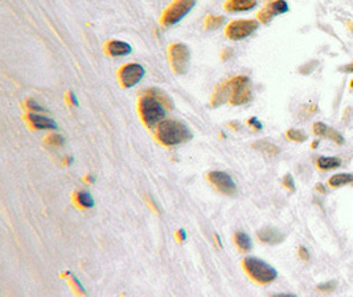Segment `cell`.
<instances>
[{
	"mask_svg": "<svg viewBox=\"0 0 353 297\" xmlns=\"http://www.w3.org/2000/svg\"><path fill=\"white\" fill-rule=\"evenodd\" d=\"M243 267L250 277L259 284H269L277 279V271L269 263L258 258H246L243 260Z\"/></svg>",
	"mask_w": 353,
	"mask_h": 297,
	"instance_id": "7a4b0ae2",
	"label": "cell"
},
{
	"mask_svg": "<svg viewBox=\"0 0 353 297\" xmlns=\"http://www.w3.org/2000/svg\"><path fill=\"white\" fill-rule=\"evenodd\" d=\"M27 106H28V109H31V110L44 111L43 107L40 106L39 103L36 102V101H33V99H28V101H27Z\"/></svg>",
	"mask_w": 353,
	"mask_h": 297,
	"instance_id": "83f0119b",
	"label": "cell"
},
{
	"mask_svg": "<svg viewBox=\"0 0 353 297\" xmlns=\"http://www.w3.org/2000/svg\"><path fill=\"white\" fill-rule=\"evenodd\" d=\"M259 23L254 19H247V20H234L228 25L226 28V36L230 40L238 41V40L246 39L251 33H254L258 29Z\"/></svg>",
	"mask_w": 353,
	"mask_h": 297,
	"instance_id": "8992f818",
	"label": "cell"
},
{
	"mask_svg": "<svg viewBox=\"0 0 353 297\" xmlns=\"http://www.w3.org/2000/svg\"><path fill=\"white\" fill-rule=\"evenodd\" d=\"M131 46L125 41H119V40H113L107 44V52L110 56H126V54L131 53Z\"/></svg>",
	"mask_w": 353,
	"mask_h": 297,
	"instance_id": "5bb4252c",
	"label": "cell"
},
{
	"mask_svg": "<svg viewBox=\"0 0 353 297\" xmlns=\"http://www.w3.org/2000/svg\"><path fill=\"white\" fill-rule=\"evenodd\" d=\"M208 180L213 185L218 191H221L226 195H235L237 194V185L233 181V178L225 172H209L208 173Z\"/></svg>",
	"mask_w": 353,
	"mask_h": 297,
	"instance_id": "ba28073f",
	"label": "cell"
},
{
	"mask_svg": "<svg viewBox=\"0 0 353 297\" xmlns=\"http://www.w3.org/2000/svg\"><path fill=\"white\" fill-rule=\"evenodd\" d=\"M342 70L346 71V73H353V62L349 65H346V66L342 67Z\"/></svg>",
	"mask_w": 353,
	"mask_h": 297,
	"instance_id": "1f68e13d",
	"label": "cell"
},
{
	"mask_svg": "<svg viewBox=\"0 0 353 297\" xmlns=\"http://www.w3.org/2000/svg\"><path fill=\"white\" fill-rule=\"evenodd\" d=\"M316 164L321 170H331L341 165V159L337 156H320Z\"/></svg>",
	"mask_w": 353,
	"mask_h": 297,
	"instance_id": "9a60e30c",
	"label": "cell"
},
{
	"mask_svg": "<svg viewBox=\"0 0 353 297\" xmlns=\"http://www.w3.org/2000/svg\"><path fill=\"white\" fill-rule=\"evenodd\" d=\"M229 87V102L238 106L247 103L251 99V90H250V81L247 77H235L226 82Z\"/></svg>",
	"mask_w": 353,
	"mask_h": 297,
	"instance_id": "277c9868",
	"label": "cell"
},
{
	"mask_svg": "<svg viewBox=\"0 0 353 297\" xmlns=\"http://www.w3.org/2000/svg\"><path fill=\"white\" fill-rule=\"evenodd\" d=\"M164 105L160 103L157 99H155L153 96L146 95L140 99L139 102V110L142 114V118L144 123L148 127H153L157 123H160L165 117V110Z\"/></svg>",
	"mask_w": 353,
	"mask_h": 297,
	"instance_id": "3957f363",
	"label": "cell"
},
{
	"mask_svg": "<svg viewBox=\"0 0 353 297\" xmlns=\"http://www.w3.org/2000/svg\"><path fill=\"white\" fill-rule=\"evenodd\" d=\"M286 136H287V139L296 143H303L307 140L306 132L302 131V130H295V128H291V130L286 132Z\"/></svg>",
	"mask_w": 353,
	"mask_h": 297,
	"instance_id": "44dd1931",
	"label": "cell"
},
{
	"mask_svg": "<svg viewBox=\"0 0 353 297\" xmlns=\"http://www.w3.org/2000/svg\"><path fill=\"white\" fill-rule=\"evenodd\" d=\"M318 144H319V142H314V143H312V148H316V147H318Z\"/></svg>",
	"mask_w": 353,
	"mask_h": 297,
	"instance_id": "d590c367",
	"label": "cell"
},
{
	"mask_svg": "<svg viewBox=\"0 0 353 297\" xmlns=\"http://www.w3.org/2000/svg\"><path fill=\"white\" fill-rule=\"evenodd\" d=\"M144 67L139 64H129L119 71V79L123 87H132L144 77Z\"/></svg>",
	"mask_w": 353,
	"mask_h": 297,
	"instance_id": "9c48e42d",
	"label": "cell"
},
{
	"mask_svg": "<svg viewBox=\"0 0 353 297\" xmlns=\"http://www.w3.org/2000/svg\"><path fill=\"white\" fill-rule=\"evenodd\" d=\"M316 189H318V191H320V193H325V189L323 185H316Z\"/></svg>",
	"mask_w": 353,
	"mask_h": 297,
	"instance_id": "e575fe53",
	"label": "cell"
},
{
	"mask_svg": "<svg viewBox=\"0 0 353 297\" xmlns=\"http://www.w3.org/2000/svg\"><path fill=\"white\" fill-rule=\"evenodd\" d=\"M69 95H70V99H71V102L74 103L75 106H78L79 103H78V101H77V96H75V94H73V92H70V94H69Z\"/></svg>",
	"mask_w": 353,
	"mask_h": 297,
	"instance_id": "d6a6232c",
	"label": "cell"
},
{
	"mask_svg": "<svg viewBox=\"0 0 353 297\" xmlns=\"http://www.w3.org/2000/svg\"><path fill=\"white\" fill-rule=\"evenodd\" d=\"M349 85H350V88H353V79H352V81H350Z\"/></svg>",
	"mask_w": 353,
	"mask_h": 297,
	"instance_id": "8d00e7d4",
	"label": "cell"
},
{
	"mask_svg": "<svg viewBox=\"0 0 353 297\" xmlns=\"http://www.w3.org/2000/svg\"><path fill=\"white\" fill-rule=\"evenodd\" d=\"M189 52L188 46L184 44H173L169 48V60H171L172 67L178 74H186L189 66Z\"/></svg>",
	"mask_w": 353,
	"mask_h": 297,
	"instance_id": "52a82bcc",
	"label": "cell"
},
{
	"mask_svg": "<svg viewBox=\"0 0 353 297\" xmlns=\"http://www.w3.org/2000/svg\"><path fill=\"white\" fill-rule=\"evenodd\" d=\"M147 95L153 96V98L157 99L159 102L163 103L168 109H173V102H172V99L169 98V95H167L164 91H161L159 88H150V90H147Z\"/></svg>",
	"mask_w": 353,
	"mask_h": 297,
	"instance_id": "d6986e66",
	"label": "cell"
},
{
	"mask_svg": "<svg viewBox=\"0 0 353 297\" xmlns=\"http://www.w3.org/2000/svg\"><path fill=\"white\" fill-rule=\"evenodd\" d=\"M179 238H180V239H182V241H186V231H184V230H180V231H179Z\"/></svg>",
	"mask_w": 353,
	"mask_h": 297,
	"instance_id": "836d02e7",
	"label": "cell"
},
{
	"mask_svg": "<svg viewBox=\"0 0 353 297\" xmlns=\"http://www.w3.org/2000/svg\"><path fill=\"white\" fill-rule=\"evenodd\" d=\"M298 254H299V256L303 259L304 262H308V260H310V254H308V251H307L306 247H300L299 251H298Z\"/></svg>",
	"mask_w": 353,
	"mask_h": 297,
	"instance_id": "f1b7e54d",
	"label": "cell"
},
{
	"mask_svg": "<svg viewBox=\"0 0 353 297\" xmlns=\"http://www.w3.org/2000/svg\"><path fill=\"white\" fill-rule=\"evenodd\" d=\"M77 201H78L83 208H92V206L94 205L93 198H92V195H90L89 193H86V191H79V193H77Z\"/></svg>",
	"mask_w": 353,
	"mask_h": 297,
	"instance_id": "603a6c76",
	"label": "cell"
},
{
	"mask_svg": "<svg viewBox=\"0 0 353 297\" xmlns=\"http://www.w3.org/2000/svg\"><path fill=\"white\" fill-rule=\"evenodd\" d=\"M258 238L263 243L278 244L285 241V234L282 231H279L278 229H275V227L266 226L258 231Z\"/></svg>",
	"mask_w": 353,
	"mask_h": 297,
	"instance_id": "8fae6325",
	"label": "cell"
},
{
	"mask_svg": "<svg viewBox=\"0 0 353 297\" xmlns=\"http://www.w3.org/2000/svg\"><path fill=\"white\" fill-rule=\"evenodd\" d=\"M324 138L329 139V140H332V142H335L336 144H344V138H342V135L340 134L337 130H335V128L328 127Z\"/></svg>",
	"mask_w": 353,
	"mask_h": 297,
	"instance_id": "7402d4cb",
	"label": "cell"
},
{
	"mask_svg": "<svg viewBox=\"0 0 353 297\" xmlns=\"http://www.w3.org/2000/svg\"><path fill=\"white\" fill-rule=\"evenodd\" d=\"M283 185L290 190H295V184H294V178L291 174H286L283 178Z\"/></svg>",
	"mask_w": 353,
	"mask_h": 297,
	"instance_id": "4316f807",
	"label": "cell"
},
{
	"mask_svg": "<svg viewBox=\"0 0 353 297\" xmlns=\"http://www.w3.org/2000/svg\"><path fill=\"white\" fill-rule=\"evenodd\" d=\"M29 122L33 124V127L37 130H52V128H57V123L50 119L48 117L40 115V114H29L28 115Z\"/></svg>",
	"mask_w": 353,
	"mask_h": 297,
	"instance_id": "4fadbf2b",
	"label": "cell"
},
{
	"mask_svg": "<svg viewBox=\"0 0 353 297\" xmlns=\"http://www.w3.org/2000/svg\"><path fill=\"white\" fill-rule=\"evenodd\" d=\"M257 6V0H228L225 10L229 12H242L253 10Z\"/></svg>",
	"mask_w": 353,
	"mask_h": 297,
	"instance_id": "7c38bea8",
	"label": "cell"
},
{
	"mask_svg": "<svg viewBox=\"0 0 353 297\" xmlns=\"http://www.w3.org/2000/svg\"><path fill=\"white\" fill-rule=\"evenodd\" d=\"M225 18L224 16H214V15H209L207 19H205V28L208 31H213V29H218L224 24Z\"/></svg>",
	"mask_w": 353,
	"mask_h": 297,
	"instance_id": "ffe728a7",
	"label": "cell"
},
{
	"mask_svg": "<svg viewBox=\"0 0 353 297\" xmlns=\"http://www.w3.org/2000/svg\"><path fill=\"white\" fill-rule=\"evenodd\" d=\"M156 136L164 145H176L192 139V132L178 121H163L157 126Z\"/></svg>",
	"mask_w": 353,
	"mask_h": 297,
	"instance_id": "6da1fadb",
	"label": "cell"
},
{
	"mask_svg": "<svg viewBox=\"0 0 353 297\" xmlns=\"http://www.w3.org/2000/svg\"><path fill=\"white\" fill-rule=\"evenodd\" d=\"M249 124H251V126H254V127L257 128V130H262V123H260L259 121H258L257 118H251L249 121Z\"/></svg>",
	"mask_w": 353,
	"mask_h": 297,
	"instance_id": "4dcf8cb0",
	"label": "cell"
},
{
	"mask_svg": "<svg viewBox=\"0 0 353 297\" xmlns=\"http://www.w3.org/2000/svg\"><path fill=\"white\" fill-rule=\"evenodd\" d=\"M48 143L50 145H62L64 144V138L60 135H50L48 136Z\"/></svg>",
	"mask_w": 353,
	"mask_h": 297,
	"instance_id": "484cf974",
	"label": "cell"
},
{
	"mask_svg": "<svg viewBox=\"0 0 353 297\" xmlns=\"http://www.w3.org/2000/svg\"><path fill=\"white\" fill-rule=\"evenodd\" d=\"M308 64H310V62H308ZM308 64H306V65H304V66L300 67V73H303V74H310L311 71L314 70L315 67H316V66H312V67H311Z\"/></svg>",
	"mask_w": 353,
	"mask_h": 297,
	"instance_id": "f546056e",
	"label": "cell"
},
{
	"mask_svg": "<svg viewBox=\"0 0 353 297\" xmlns=\"http://www.w3.org/2000/svg\"><path fill=\"white\" fill-rule=\"evenodd\" d=\"M287 11H289V4L286 0H271L270 3L264 6L263 10H260L258 19L262 23H269L274 16L285 14Z\"/></svg>",
	"mask_w": 353,
	"mask_h": 297,
	"instance_id": "30bf717a",
	"label": "cell"
},
{
	"mask_svg": "<svg viewBox=\"0 0 353 297\" xmlns=\"http://www.w3.org/2000/svg\"><path fill=\"white\" fill-rule=\"evenodd\" d=\"M335 288H336V281H328V283L320 284V285L318 286V290H320V292H325V293H329V292H332Z\"/></svg>",
	"mask_w": 353,
	"mask_h": 297,
	"instance_id": "d4e9b609",
	"label": "cell"
},
{
	"mask_svg": "<svg viewBox=\"0 0 353 297\" xmlns=\"http://www.w3.org/2000/svg\"><path fill=\"white\" fill-rule=\"evenodd\" d=\"M196 0H176L167 8L163 16V24L173 25L179 23L184 16L189 14V11L195 7Z\"/></svg>",
	"mask_w": 353,
	"mask_h": 297,
	"instance_id": "5b68a950",
	"label": "cell"
},
{
	"mask_svg": "<svg viewBox=\"0 0 353 297\" xmlns=\"http://www.w3.org/2000/svg\"><path fill=\"white\" fill-rule=\"evenodd\" d=\"M253 147L259 152L264 153L266 156H270V157H274L279 153V148L275 144L270 142H266V140H259V142L254 143Z\"/></svg>",
	"mask_w": 353,
	"mask_h": 297,
	"instance_id": "2e32d148",
	"label": "cell"
},
{
	"mask_svg": "<svg viewBox=\"0 0 353 297\" xmlns=\"http://www.w3.org/2000/svg\"><path fill=\"white\" fill-rule=\"evenodd\" d=\"M234 239L237 246H238L242 251L247 252L251 250V247H253V244H251V238H250L249 234H246L245 231H237V233H235Z\"/></svg>",
	"mask_w": 353,
	"mask_h": 297,
	"instance_id": "ac0fdd59",
	"label": "cell"
},
{
	"mask_svg": "<svg viewBox=\"0 0 353 297\" xmlns=\"http://www.w3.org/2000/svg\"><path fill=\"white\" fill-rule=\"evenodd\" d=\"M329 186L332 187H341L344 185L353 184V174L352 173H337L332 176L328 180Z\"/></svg>",
	"mask_w": 353,
	"mask_h": 297,
	"instance_id": "e0dca14e",
	"label": "cell"
},
{
	"mask_svg": "<svg viewBox=\"0 0 353 297\" xmlns=\"http://www.w3.org/2000/svg\"><path fill=\"white\" fill-rule=\"evenodd\" d=\"M328 127L329 126H327V124L323 123V122H316V123H314V126H312V131H314V134L316 135V136H319V138H324Z\"/></svg>",
	"mask_w": 353,
	"mask_h": 297,
	"instance_id": "cb8c5ba5",
	"label": "cell"
}]
</instances>
